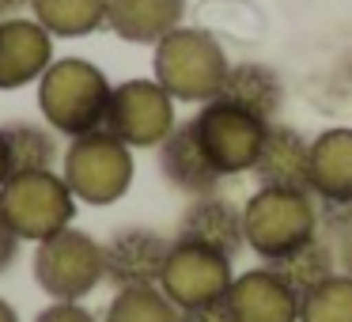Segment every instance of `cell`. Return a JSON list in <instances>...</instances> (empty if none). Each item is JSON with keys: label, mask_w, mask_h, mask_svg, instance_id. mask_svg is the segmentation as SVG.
Listing matches in <instances>:
<instances>
[{"label": "cell", "mask_w": 352, "mask_h": 322, "mask_svg": "<svg viewBox=\"0 0 352 322\" xmlns=\"http://www.w3.org/2000/svg\"><path fill=\"white\" fill-rule=\"evenodd\" d=\"M231 281H235V258H228L223 250H212V246L175 239L167 266H163V277H160V288L182 311H190V307L223 299Z\"/></svg>", "instance_id": "obj_9"}, {"label": "cell", "mask_w": 352, "mask_h": 322, "mask_svg": "<svg viewBox=\"0 0 352 322\" xmlns=\"http://www.w3.org/2000/svg\"><path fill=\"white\" fill-rule=\"evenodd\" d=\"M228 307L235 322H299V292L269 266L235 273Z\"/></svg>", "instance_id": "obj_12"}, {"label": "cell", "mask_w": 352, "mask_h": 322, "mask_svg": "<svg viewBox=\"0 0 352 322\" xmlns=\"http://www.w3.org/2000/svg\"><path fill=\"white\" fill-rule=\"evenodd\" d=\"M54 65V34L34 16L0 19V92L38 84Z\"/></svg>", "instance_id": "obj_11"}, {"label": "cell", "mask_w": 352, "mask_h": 322, "mask_svg": "<svg viewBox=\"0 0 352 322\" xmlns=\"http://www.w3.org/2000/svg\"><path fill=\"white\" fill-rule=\"evenodd\" d=\"M155 152H160V175L186 197H205V193H216L223 186V175L208 160L193 122H178L175 133Z\"/></svg>", "instance_id": "obj_14"}, {"label": "cell", "mask_w": 352, "mask_h": 322, "mask_svg": "<svg viewBox=\"0 0 352 322\" xmlns=\"http://www.w3.org/2000/svg\"><path fill=\"white\" fill-rule=\"evenodd\" d=\"M178 114H175V99L167 95V87L160 80H122L114 84L110 95V110H107V125L118 140L137 152V148H160L163 140L175 133Z\"/></svg>", "instance_id": "obj_8"}, {"label": "cell", "mask_w": 352, "mask_h": 322, "mask_svg": "<svg viewBox=\"0 0 352 322\" xmlns=\"http://www.w3.org/2000/svg\"><path fill=\"white\" fill-rule=\"evenodd\" d=\"M23 12H31V0H0V19L23 16Z\"/></svg>", "instance_id": "obj_28"}, {"label": "cell", "mask_w": 352, "mask_h": 322, "mask_svg": "<svg viewBox=\"0 0 352 322\" xmlns=\"http://www.w3.org/2000/svg\"><path fill=\"white\" fill-rule=\"evenodd\" d=\"M110 95L114 84L99 65L87 57H54L38 80V110L42 122L57 133V137H84L107 125Z\"/></svg>", "instance_id": "obj_1"}, {"label": "cell", "mask_w": 352, "mask_h": 322, "mask_svg": "<svg viewBox=\"0 0 352 322\" xmlns=\"http://www.w3.org/2000/svg\"><path fill=\"white\" fill-rule=\"evenodd\" d=\"M190 122H193V129H197L201 144H205L208 160L216 163V171H220L223 178L254 171L269 122H261L258 114H250V110L235 107V103H228V99L201 103Z\"/></svg>", "instance_id": "obj_7"}, {"label": "cell", "mask_w": 352, "mask_h": 322, "mask_svg": "<svg viewBox=\"0 0 352 322\" xmlns=\"http://www.w3.org/2000/svg\"><path fill=\"white\" fill-rule=\"evenodd\" d=\"M0 129H4V140H8L12 175H23V171H57L61 144H57V133L50 125L8 122V125H0Z\"/></svg>", "instance_id": "obj_20"}, {"label": "cell", "mask_w": 352, "mask_h": 322, "mask_svg": "<svg viewBox=\"0 0 352 322\" xmlns=\"http://www.w3.org/2000/svg\"><path fill=\"white\" fill-rule=\"evenodd\" d=\"M175 239L212 246V250H223L228 258H235V254L246 246L243 205H235L231 197H223L220 190L205 193V197H190V205L182 208V216H178Z\"/></svg>", "instance_id": "obj_13"}, {"label": "cell", "mask_w": 352, "mask_h": 322, "mask_svg": "<svg viewBox=\"0 0 352 322\" xmlns=\"http://www.w3.org/2000/svg\"><path fill=\"white\" fill-rule=\"evenodd\" d=\"M299 322H352V281L333 273L299 296Z\"/></svg>", "instance_id": "obj_23"}, {"label": "cell", "mask_w": 352, "mask_h": 322, "mask_svg": "<svg viewBox=\"0 0 352 322\" xmlns=\"http://www.w3.org/2000/svg\"><path fill=\"white\" fill-rule=\"evenodd\" d=\"M216 99L235 103V107L258 114L261 122H276V114H280V107H284V84H280V76H276V69H269V65L239 61L228 69V80H223Z\"/></svg>", "instance_id": "obj_18"}, {"label": "cell", "mask_w": 352, "mask_h": 322, "mask_svg": "<svg viewBox=\"0 0 352 322\" xmlns=\"http://www.w3.org/2000/svg\"><path fill=\"white\" fill-rule=\"evenodd\" d=\"M170 246H175V239H167L155 228H144V224L118 228L114 235L102 243V254H107V281L114 284V288L160 284Z\"/></svg>", "instance_id": "obj_10"}, {"label": "cell", "mask_w": 352, "mask_h": 322, "mask_svg": "<svg viewBox=\"0 0 352 322\" xmlns=\"http://www.w3.org/2000/svg\"><path fill=\"white\" fill-rule=\"evenodd\" d=\"M34 322H102V319L95 311H87L84 303H72V299H50V303L34 314Z\"/></svg>", "instance_id": "obj_24"}, {"label": "cell", "mask_w": 352, "mask_h": 322, "mask_svg": "<svg viewBox=\"0 0 352 322\" xmlns=\"http://www.w3.org/2000/svg\"><path fill=\"white\" fill-rule=\"evenodd\" d=\"M102 322H182V307L160 284H133L114 288Z\"/></svg>", "instance_id": "obj_22"}, {"label": "cell", "mask_w": 352, "mask_h": 322, "mask_svg": "<svg viewBox=\"0 0 352 322\" xmlns=\"http://www.w3.org/2000/svg\"><path fill=\"white\" fill-rule=\"evenodd\" d=\"M34 281L50 299H72L84 303L102 281H107V254L102 243L87 231H80L76 224L57 235L34 243Z\"/></svg>", "instance_id": "obj_6"}, {"label": "cell", "mask_w": 352, "mask_h": 322, "mask_svg": "<svg viewBox=\"0 0 352 322\" xmlns=\"http://www.w3.org/2000/svg\"><path fill=\"white\" fill-rule=\"evenodd\" d=\"M182 322H235V319H231L228 296H223V299H216V303H201V307L182 311Z\"/></svg>", "instance_id": "obj_25"}, {"label": "cell", "mask_w": 352, "mask_h": 322, "mask_svg": "<svg viewBox=\"0 0 352 322\" xmlns=\"http://www.w3.org/2000/svg\"><path fill=\"white\" fill-rule=\"evenodd\" d=\"M182 19L186 0H107V27L133 46H155Z\"/></svg>", "instance_id": "obj_16"}, {"label": "cell", "mask_w": 352, "mask_h": 322, "mask_svg": "<svg viewBox=\"0 0 352 322\" xmlns=\"http://www.w3.org/2000/svg\"><path fill=\"white\" fill-rule=\"evenodd\" d=\"M0 322H19V311H16V307H12L4 296H0Z\"/></svg>", "instance_id": "obj_30"}, {"label": "cell", "mask_w": 352, "mask_h": 322, "mask_svg": "<svg viewBox=\"0 0 352 322\" xmlns=\"http://www.w3.org/2000/svg\"><path fill=\"white\" fill-rule=\"evenodd\" d=\"M333 254H337V273H344L352 281V228L333 239Z\"/></svg>", "instance_id": "obj_27"}, {"label": "cell", "mask_w": 352, "mask_h": 322, "mask_svg": "<svg viewBox=\"0 0 352 322\" xmlns=\"http://www.w3.org/2000/svg\"><path fill=\"white\" fill-rule=\"evenodd\" d=\"M61 175L80 205L107 208L129 193L137 163H133V148L125 140H118L110 129H95L65 144Z\"/></svg>", "instance_id": "obj_3"}, {"label": "cell", "mask_w": 352, "mask_h": 322, "mask_svg": "<svg viewBox=\"0 0 352 322\" xmlns=\"http://www.w3.org/2000/svg\"><path fill=\"white\" fill-rule=\"evenodd\" d=\"M261 266L276 269V273L303 296V292L318 288L322 281H329V277L337 273V254H333V243H329L326 235H314V239H307L303 246H296L292 254H284V258H276V261H261Z\"/></svg>", "instance_id": "obj_21"}, {"label": "cell", "mask_w": 352, "mask_h": 322, "mask_svg": "<svg viewBox=\"0 0 352 322\" xmlns=\"http://www.w3.org/2000/svg\"><path fill=\"white\" fill-rule=\"evenodd\" d=\"M152 54V76L167 87L175 103H201L216 99L228 80V54H223L220 39L205 27H175L167 39L155 42Z\"/></svg>", "instance_id": "obj_2"}, {"label": "cell", "mask_w": 352, "mask_h": 322, "mask_svg": "<svg viewBox=\"0 0 352 322\" xmlns=\"http://www.w3.org/2000/svg\"><path fill=\"white\" fill-rule=\"evenodd\" d=\"M12 178V155H8V140H4V129H0V186Z\"/></svg>", "instance_id": "obj_29"}, {"label": "cell", "mask_w": 352, "mask_h": 322, "mask_svg": "<svg viewBox=\"0 0 352 322\" xmlns=\"http://www.w3.org/2000/svg\"><path fill=\"white\" fill-rule=\"evenodd\" d=\"M19 246H23V239H19L16 231H12V224L0 216V273H8V269L16 266Z\"/></svg>", "instance_id": "obj_26"}, {"label": "cell", "mask_w": 352, "mask_h": 322, "mask_svg": "<svg viewBox=\"0 0 352 322\" xmlns=\"http://www.w3.org/2000/svg\"><path fill=\"white\" fill-rule=\"evenodd\" d=\"M31 16L54 39H87L107 27V0H31Z\"/></svg>", "instance_id": "obj_19"}, {"label": "cell", "mask_w": 352, "mask_h": 322, "mask_svg": "<svg viewBox=\"0 0 352 322\" xmlns=\"http://www.w3.org/2000/svg\"><path fill=\"white\" fill-rule=\"evenodd\" d=\"M258 186L273 190H307L311 193V140L299 129L280 122H269L265 140H261L258 163L250 171Z\"/></svg>", "instance_id": "obj_15"}, {"label": "cell", "mask_w": 352, "mask_h": 322, "mask_svg": "<svg viewBox=\"0 0 352 322\" xmlns=\"http://www.w3.org/2000/svg\"><path fill=\"white\" fill-rule=\"evenodd\" d=\"M243 231L246 246L261 261H276L303 246L318 231V201L307 190H273L258 186L243 205Z\"/></svg>", "instance_id": "obj_4"}, {"label": "cell", "mask_w": 352, "mask_h": 322, "mask_svg": "<svg viewBox=\"0 0 352 322\" xmlns=\"http://www.w3.org/2000/svg\"><path fill=\"white\" fill-rule=\"evenodd\" d=\"M76 193L61 171H23L0 186V216L23 243H42L76 220Z\"/></svg>", "instance_id": "obj_5"}, {"label": "cell", "mask_w": 352, "mask_h": 322, "mask_svg": "<svg viewBox=\"0 0 352 322\" xmlns=\"http://www.w3.org/2000/svg\"><path fill=\"white\" fill-rule=\"evenodd\" d=\"M311 193L314 201L352 205V129L333 125L311 140Z\"/></svg>", "instance_id": "obj_17"}]
</instances>
